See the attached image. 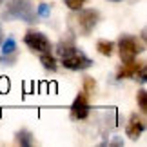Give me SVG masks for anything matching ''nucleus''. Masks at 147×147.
Here are the masks:
<instances>
[{"label": "nucleus", "instance_id": "13", "mask_svg": "<svg viewBox=\"0 0 147 147\" xmlns=\"http://www.w3.org/2000/svg\"><path fill=\"white\" fill-rule=\"evenodd\" d=\"M16 53V42L13 38H7L5 42H2V55H11Z\"/></svg>", "mask_w": 147, "mask_h": 147}, {"label": "nucleus", "instance_id": "9", "mask_svg": "<svg viewBox=\"0 0 147 147\" xmlns=\"http://www.w3.org/2000/svg\"><path fill=\"white\" fill-rule=\"evenodd\" d=\"M136 62H123V65L118 69L116 73V78L118 80H122V78H129V76H133L134 75V71H136Z\"/></svg>", "mask_w": 147, "mask_h": 147}, {"label": "nucleus", "instance_id": "21", "mask_svg": "<svg viewBox=\"0 0 147 147\" xmlns=\"http://www.w3.org/2000/svg\"><path fill=\"white\" fill-rule=\"evenodd\" d=\"M2 42H4V33H2V26H0V46H2Z\"/></svg>", "mask_w": 147, "mask_h": 147}, {"label": "nucleus", "instance_id": "10", "mask_svg": "<svg viewBox=\"0 0 147 147\" xmlns=\"http://www.w3.org/2000/svg\"><path fill=\"white\" fill-rule=\"evenodd\" d=\"M40 62L47 71H56V60H55V56L51 53H42L40 55Z\"/></svg>", "mask_w": 147, "mask_h": 147}, {"label": "nucleus", "instance_id": "19", "mask_svg": "<svg viewBox=\"0 0 147 147\" xmlns=\"http://www.w3.org/2000/svg\"><path fill=\"white\" fill-rule=\"evenodd\" d=\"M7 89H9V82H7V78H2V80H0V91L5 93Z\"/></svg>", "mask_w": 147, "mask_h": 147}, {"label": "nucleus", "instance_id": "14", "mask_svg": "<svg viewBox=\"0 0 147 147\" xmlns=\"http://www.w3.org/2000/svg\"><path fill=\"white\" fill-rule=\"evenodd\" d=\"M94 91H96V82H94V78L86 76L84 78V93L89 96V93H94Z\"/></svg>", "mask_w": 147, "mask_h": 147}, {"label": "nucleus", "instance_id": "1", "mask_svg": "<svg viewBox=\"0 0 147 147\" xmlns=\"http://www.w3.org/2000/svg\"><path fill=\"white\" fill-rule=\"evenodd\" d=\"M5 20H22L27 24L36 22V9L29 0H5V11L2 13Z\"/></svg>", "mask_w": 147, "mask_h": 147}, {"label": "nucleus", "instance_id": "17", "mask_svg": "<svg viewBox=\"0 0 147 147\" xmlns=\"http://www.w3.org/2000/svg\"><path fill=\"white\" fill-rule=\"evenodd\" d=\"M84 4H86V0H65V5L73 11H78L84 7Z\"/></svg>", "mask_w": 147, "mask_h": 147}, {"label": "nucleus", "instance_id": "20", "mask_svg": "<svg viewBox=\"0 0 147 147\" xmlns=\"http://www.w3.org/2000/svg\"><path fill=\"white\" fill-rule=\"evenodd\" d=\"M109 145H123V140L122 138H115V140H111V142H109Z\"/></svg>", "mask_w": 147, "mask_h": 147}, {"label": "nucleus", "instance_id": "2", "mask_svg": "<svg viewBox=\"0 0 147 147\" xmlns=\"http://www.w3.org/2000/svg\"><path fill=\"white\" fill-rule=\"evenodd\" d=\"M118 51H120V58L122 62H134V58L142 53V47L138 46L136 38L123 35L118 40Z\"/></svg>", "mask_w": 147, "mask_h": 147}, {"label": "nucleus", "instance_id": "22", "mask_svg": "<svg viewBox=\"0 0 147 147\" xmlns=\"http://www.w3.org/2000/svg\"><path fill=\"white\" fill-rule=\"evenodd\" d=\"M109 2H122V0H109Z\"/></svg>", "mask_w": 147, "mask_h": 147}, {"label": "nucleus", "instance_id": "15", "mask_svg": "<svg viewBox=\"0 0 147 147\" xmlns=\"http://www.w3.org/2000/svg\"><path fill=\"white\" fill-rule=\"evenodd\" d=\"M138 105H140V111L142 113H147V93H145V89H142V91H138Z\"/></svg>", "mask_w": 147, "mask_h": 147}, {"label": "nucleus", "instance_id": "5", "mask_svg": "<svg viewBox=\"0 0 147 147\" xmlns=\"http://www.w3.org/2000/svg\"><path fill=\"white\" fill-rule=\"evenodd\" d=\"M80 11V15H78V29H80L82 35H91V31L96 27L98 24V11L94 9H78Z\"/></svg>", "mask_w": 147, "mask_h": 147}, {"label": "nucleus", "instance_id": "12", "mask_svg": "<svg viewBox=\"0 0 147 147\" xmlns=\"http://www.w3.org/2000/svg\"><path fill=\"white\" fill-rule=\"evenodd\" d=\"M133 76L136 78L140 84H145V80H147V67H145L144 62L136 65V71H134V75H133Z\"/></svg>", "mask_w": 147, "mask_h": 147}, {"label": "nucleus", "instance_id": "23", "mask_svg": "<svg viewBox=\"0 0 147 147\" xmlns=\"http://www.w3.org/2000/svg\"><path fill=\"white\" fill-rule=\"evenodd\" d=\"M2 2H4V0H0V4H2Z\"/></svg>", "mask_w": 147, "mask_h": 147}, {"label": "nucleus", "instance_id": "18", "mask_svg": "<svg viewBox=\"0 0 147 147\" xmlns=\"http://www.w3.org/2000/svg\"><path fill=\"white\" fill-rule=\"evenodd\" d=\"M15 62H16V53L2 55V56H0V64H4V65H13Z\"/></svg>", "mask_w": 147, "mask_h": 147}, {"label": "nucleus", "instance_id": "6", "mask_svg": "<svg viewBox=\"0 0 147 147\" xmlns=\"http://www.w3.org/2000/svg\"><path fill=\"white\" fill-rule=\"evenodd\" d=\"M87 115H89L87 94H86V93H80V94L75 98L73 105H71V116L75 118V120H84V118H87Z\"/></svg>", "mask_w": 147, "mask_h": 147}, {"label": "nucleus", "instance_id": "11", "mask_svg": "<svg viewBox=\"0 0 147 147\" xmlns=\"http://www.w3.org/2000/svg\"><path fill=\"white\" fill-rule=\"evenodd\" d=\"M96 49H98L100 55L111 56L113 55V42H109V40H98L96 42Z\"/></svg>", "mask_w": 147, "mask_h": 147}, {"label": "nucleus", "instance_id": "3", "mask_svg": "<svg viewBox=\"0 0 147 147\" xmlns=\"http://www.w3.org/2000/svg\"><path fill=\"white\" fill-rule=\"evenodd\" d=\"M24 42H26L27 47L36 51V53H51L49 38L40 31H27L26 36H24Z\"/></svg>", "mask_w": 147, "mask_h": 147}, {"label": "nucleus", "instance_id": "16", "mask_svg": "<svg viewBox=\"0 0 147 147\" xmlns=\"http://www.w3.org/2000/svg\"><path fill=\"white\" fill-rule=\"evenodd\" d=\"M51 15V5L49 4H40L36 7V16H42V18H47Z\"/></svg>", "mask_w": 147, "mask_h": 147}, {"label": "nucleus", "instance_id": "7", "mask_svg": "<svg viewBox=\"0 0 147 147\" xmlns=\"http://www.w3.org/2000/svg\"><path fill=\"white\" fill-rule=\"evenodd\" d=\"M144 131H145V123H144V120H140L138 115H131V118H129V123H127V127H125L127 138L138 140L140 136H142Z\"/></svg>", "mask_w": 147, "mask_h": 147}, {"label": "nucleus", "instance_id": "4", "mask_svg": "<svg viewBox=\"0 0 147 147\" xmlns=\"http://www.w3.org/2000/svg\"><path fill=\"white\" fill-rule=\"evenodd\" d=\"M62 64H64V67H67V69H71V71H80V69H87V67H91L93 60L87 58L80 49H75V51H71L67 56L62 58Z\"/></svg>", "mask_w": 147, "mask_h": 147}, {"label": "nucleus", "instance_id": "8", "mask_svg": "<svg viewBox=\"0 0 147 147\" xmlns=\"http://www.w3.org/2000/svg\"><path fill=\"white\" fill-rule=\"evenodd\" d=\"M15 142L18 145H22V147H31L33 144H35V140H33L31 131H27V129H20V131L15 134Z\"/></svg>", "mask_w": 147, "mask_h": 147}]
</instances>
